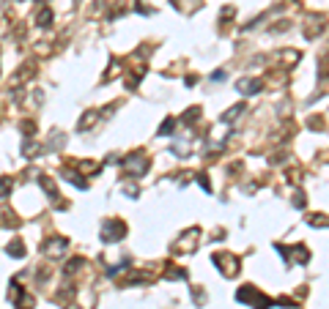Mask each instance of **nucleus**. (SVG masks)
Returning <instances> with one entry per match:
<instances>
[{
  "mask_svg": "<svg viewBox=\"0 0 329 309\" xmlns=\"http://www.w3.org/2000/svg\"><path fill=\"white\" fill-rule=\"evenodd\" d=\"M148 167H151V162H148V156L143 151H134L126 159H121V170H124V175H129V178H140V175H146Z\"/></svg>",
  "mask_w": 329,
  "mask_h": 309,
  "instance_id": "f257e3e1",
  "label": "nucleus"
},
{
  "mask_svg": "<svg viewBox=\"0 0 329 309\" xmlns=\"http://www.w3.org/2000/svg\"><path fill=\"white\" fill-rule=\"evenodd\" d=\"M99 235H102V241L105 244H115V241H121L126 235V225L121 219H105L102 222V227H99Z\"/></svg>",
  "mask_w": 329,
  "mask_h": 309,
  "instance_id": "f03ea898",
  "label": "nucleus"
},
{
  "mask_svg": "<svg viewBox=\"0 0 329 309\" xmlns=\"http://www.w3.org/2000/svg\"><path fill=\"white\" fill-rule=\"evenodd\" d=\"M214 266L219 268V274L222 276H239L241 266H239V257L231 252H217L214 254Z\"/></svg>",
  "mask_w": 329,
  "mask_h": 309,
  "instance_id": "7ed1b4c3",
  "label": "nucleus"
},
{
  "mask_svg": "<svg viewBox=\"0 0 329 309\" xmlns=\"http://www.w3.org/2000/svg\"><path fill=\"white\" fill-rule=\"evenodd\" d=\"M236 301H250V304H255V309H269L272 307V298H266V295L258 293L255 288H241L236 293Z\"/></svg>",
  "mask_w": 329,
  "mask_h": 309,
  "instance_id": "20e7f679",
  "label": "nucleus"
},
{
  "mask_svg": "<svg viewBox=\"0 0 329 309\" xmlns=\"http://www.w3.org/2000/svg\"><path fill=\"white\" fill-rule=\"evenodd\" d=\"M197 238H200V227H189L187 233L178 238V244H173V252H195L197 249Z\"/></svg>",
  "mask_w": 329,
  "mask_h": 309,
  "instance_id": "39448f33",
  "label": "nucleus"
},
{
  "mask_svg": "<svg viewBox=\"0 0 329 309\" xmlns=\"http://www.w3.org/2000/svg\"><path fill=\"white\" fill-rule=\"evenodd\" d=\"M66 249H69V241L63 238V235H52V238H47L42 244V252L47 254V257H61Z\"/></svg>",
  "mask_w": 329,
  "mask_h": 309,
  "instance_id": "423d86ee",
  "label": "nucleus"
},
{
  "mask_svg": "<svg viewBox=\"0 0 329 309\" xmlns=\"http://www.w3.org/2000/svg\"><path fill=\"white\" fill-rule=\"evenodd\" d=\"M33 77H36V63H33V61H25L20 69L11 74V85H14V88H22V85L30 82Z\"/></svg>",
  "mask_w": 329,
  "mask_h": 309,
  "instance_id": "0eeeda50",
  "label": "nucleus"
},
{
  "mask_svg": "<svg viewBox=\"0 0 329 309\" xmlns=\"http://www.w3.org/2000/svg\"><path fill=\"white\" fill-rule=\"evenodd\" d=\"M33 178H36V184H39V186L44 189V194H47V200H49V203H58L61 192H58L55 181H52V178H47V175H44V172H39V170L33 172Z\"/></svg>",
  "mask_w": 329,
  "mask_h": 309,
  "instance_id": "6e6552de",
  "label": "nucleus"
},
{
  "mask_svg": "<svg viewBox=\"0 0 329 309\" xmlns=\"http://www.w3.org/2000/svg\"><path fill=\"white\" fill-rule=\"evenodd\" d=\"M324 28H327V25H324V17H307V22H305V30H302V33H305V39H307V41H315V39H318V36L324 33Z\"/></svg>",
  "mask_w": 329,
  "mask_h": 309,
  "instance_id": "1a4fd4ad",
  "label": "nucleus"
},
{
  "mask_svg": "<svg viewBox=\"0 0 329 309\" xmlns=\"http://www.w3.org/2000/svg\"><path fill=\"white\" fill-rule=\"evenodd\" d=\"M8 298H14V304H17L20 309H33V304H36L33 295H28L25 290L20 288V285H17V282L11 285V288H8Z\"/></svg>",
  "mask_w": 329,
  "mask_h": 309,
  "instance_id": "9d476101",
  "label": "nucleus"
},
{
  "mask_svg": "<svg viewBox=\"0 0 329 309\" xmlns=\"http://www.w3.org/2000/svg\"><path fill=\"white\" fill-rule=\"evenodd\" d=\"M261 88H263V82L261 80H250V77H241L236 82V90L241 96H255V93H261Z\"/></svg>",
  "mask_w": 329,
  "mask_h": 309,
  "instance_id": "9b49d317",
  "label": "nucleus"
},
{
  "mask_svg": "<svg viewBox=\"0 0 329 309\" xmlns=\"http://www.w3.org/2000/svg\"><path fill=\"white\" fill-rule=\"evenodd\" d=\"M274 58H277V61L285 66V69H291V66H296V63L302 61V55L296 52V49H280V52H277Z\"/></svg>",
  "mask_w": 329,
  "mask_h": 309,
  "instance_id": "f8f14e48",
  "label": "nucleus"
},
{
  "mask_svg": "<svg viewBox=\"0 0 329 309\" xmlns=\"http://www.w3.org/2000/svg\"><path fill=\"white\" fill-rule=\"evenodd\" d=\"M93 124H99V110H85L83 118L77 121V131H88Z\"/></svg>",
  "mask_w": 329,
  "mask_h": 309,
  "instance_id": "ddd939ff",
  "label": "nucleus"
},
{
  "mask_svg": "<svg viewBox=\"0 0 329 309\" xmlns=\"http://www.w3.org/2000/svg\"><path fill=\"white\" fill-rule=\"evenodd\" d=\"M42 151H44V148H42V145H39V143H36V140H25V143H22V156H25V159H36V156H42Z\"/></svg>",
  "mask_w": 329,
  "mask_h": 309,
  "instance_id": "4468645a",
  "label": "nucleus"
},
{
  "mask_svg": "<svg viewBox=\"0 0 329 309\" xmlns=\"http://www.w3.org/2000/svg\"><path fill=\"white\" fill-rule=\"evenodd\" d=\"M52 20H55V14H52V8H47V6H42L39 8V14H36V25H39V28H49V25H52Z\"/></svg>",
  "mask_w": 329,
  "mask_h": 309,
  "instance_id": "2eb2a0df",
  "label": "nucleus"
},
{
  "mask_svg": "<svg viewBox=\"0 0 329 309\" xmlns=\"http://www.w3.org/2000/svg\"><path fill=\"white\" fill-rule=\"evenodd\" d=\"M244 110H247V104H244V102L233 104V107H231L228 112H222V121H225V124H233L236 118H241V115H244Z\"/></svg>",
  "mask_w": 329,
  "mask_h": 309,
  "instance_id": "dca6fc26",
  "label": "nucleus"
},
{
  "mask_svg": "<svg viewBox=\"0 0 329 309\" xmlns=\"http://www.w3.org/2000/svg\"><path fill=\"white\" fill-rule=\"evenodd\" d=\"M11 189H14V181H11V175H0V200L11 197Z\"/></svg>",
  "mask_w": 329,
  "mask_h": 309,
  "instance_id": "f3484780",
  "label": "nucleus"
},
{
  "mask_svg": "<svg viewBox=\"0 0 329 309\" xmlns=\"http://www.w3.org/2000/svg\"><path fill=\"white\" fill-rule=\"evenodd\" d=\"M6 252L11 254V257H17V260H20V257H25V244H22L20 238H14V241H11V244L6 247Z\"/></svg>",
  "mask_w": 329,
  "mask_h": 309,
  "instance_id": "a211bd4d",
  "label": "nucleus"
},
{
  "mask_svg": "<svg viewBox=\"0 0 329 309\" xmlns=\"http://www.w3.org/2000/svg\"><path fill=\"white\" fill-rule=\"evenodd\" d=\"M63 178L69 181V184H74L77 189H88V181L85 178H80L77 172H71V170H63Z\"/></svg>",
  "mask_w": 329,
  "mask_h": 309,
  "instance_id": "6ab92c4d",
  "label": "nucleus"
},
{
  "mask_svg": "<svg viewBox=\"0 0 329 309\" xmlns=\"http://www.w3.org/2000/svg\"><path fill=\"white\" fill-rule=\"evenodd\" d=\"M175 121L173 118H168V121H162V126H159V131H156V134H159V137H173L175 134Z\"/></svg>",
  "mask_w": 329,
  "mask_h": 309,
  "instance_id": "aec40b11",
  "label": "nucleus"
},
{
  "mask_svg": "<svg viewBox=\"0 0 329 309\" xmlns=\"http://www.w3.org/2000/svg\"><path fill=\"white\" fill-rule=\"evenodd\" d=\"M80 268H83V257H71V260H69V266L63 268V274H66V276H71V274H77Z\"/></svg>",
  "mask_w": 329,
  "mask_h": 309,
  "instance_id": "412c9836",
  "label": "nucleus"
},
{
  "mask_svg": "<svg viewBox=\"0 0 329 309\" xmlns=\"http://www.w3.org/2000/svg\"><path fill=\"white\" fill-rule=\"evenodd\" d=\"M197 118H200V107H189V112H184V124H195Z\"/></svg>",
  "mask_w": 329,
  "mask_h": 309,
  "instance_id": "4be33fe9",
  "label": "nucleus"
},
{
  "mask_svg": "<svg viewBox=\"0 0 329 309\" xmlns=\"http://www.w3.org/2000/svg\"><path fill=\"white\" fill-rule=\"evenodd\" d=\"M291 203H294V208H299V211H302V208L307 206V197H305V192H302V189H296V192H294V200H291Z\"/></svg>",
  "mask_w": 329,
  "mask_h": 309,
  "instance_id": "5701e85b",
  "label": "nucleus"
},
{
  "mask_svg": "<svg viewBox=\"0 0 329 309\" xmlns=\"http://www.w3.org/2000/svg\"><path fill=\"white\" fill-rule=\"evenodd\" d=\"M20 129H22V134H25V137H30V134H36V121H22Z\"/></svg>",
  "mask_w": 329,
  "mask_h": 309,
  "instance_id": "b1692460",
  "label": "nucleus"
},
{
  "mask_svg": "<svg viewBox=\"0 0 329 309\" xmlns=\"http://www.w3.org/2000/svg\"><path fill=\"white\" fill-rule=\"evenodd\" d=\"M63 145H66V137L52 131V137H49V148H63Z\"/></svg>",
  "mask_w": 329,
  "mask_h": 309,
  "instance_id": "393cba45",
  "label": "nucleus"
},
{
  "mask_svg": "<svg viewBox=\"0 0 329 309\" xmlns=\"http://www.w3.org/2000/svg\"><path fill=\"white\" fill-rule=\"evenodd\" d=\"M269 30H272V33H285V30H291V22H288V20H280L277 25H272Z\"/></svg>",
  "mask_w": 329,
  "mask_h": 309,
  "instance_id": "a878e982",
  "label": "nucleus"
},
{
  "mask_svg": "<svg viewBox=\"0 0 329 309\" xmlns=\"http://www.w3.org/2000/svg\"><path fill=\"white\" fill-rule=\"evenodd\" d=\"M307 222H310L313 227H327V216H324V213H313Z\"/></svg>",
  "mask_w": 329,
  "mask_h": 309,
  "instance_id": "bb28decb",
  "label": "nucleus"
},
{
  "mask_svg": "<svg viewBox=\"0 0 329 309\" xmlns=\"http://www.w3.org/2000/svg\"><path fill=\"white\" fill-rule=\"evenodd\" d=\"M36 52H39V55H49L52 47H49V41H36Z\"/></svg>",
  "mask_w": 329,
  "mask_h": 309,
  "instance_id": "cd10ccee",
  "label": "nucleus"
},
{
  "mask_svg": "<svg viewBox=\"0 0 329 309\" xmlns=\"http://www.w3.org/2000/svg\"><path fill=\"white\" fill-rule=\"evenodd\" d=\"M121 189H124V192L126 194H129V197H137V194H140V189H137V186H134V184H124V186H121Z\"/></svg>",
  "mask_w": 329,
  "mask_h": 309,
  "instance_id": "c85d7f7f",
  "label": "nucleus"
},
{
  "mask_svg": "<svg viewBox=\"0 0 329 309\" xmlns=\"http://www.w3.org/2000/svg\"><path fill=\"white\" fill-rule=\"evenodd\" d=\"M168 276L170 279H187V271H181V268H170Z\"/></svg>",
  "mask_w": 329,
  "mask_h": 309,
  "instance_id": "c756f323",
  "label": "nucleus"
},
{
  "mask_svg": "<svg viewBox=\"0 0 329 309\" xmlns=\"http://www.w3.org/2000/svg\"><path fill=\"white\" fill-rule=\"evenodd\" d=\"M105 8H107V3H105V0H102V3H93L91 14H102V11H105Z\"/></svg>",
  "mask_w": 329,
  "mask_h": 309,
  "instance_id": "7c9ffc66",
  "label": "nucleus"
},
{
  "mask_svg": "<svg viewBox=\"0 0 329 309\" xmlns=\"http://www.w3.org/2000/svg\"><path fill=\"white\" fill-rule=\"evenodd\" d=\"M77 167H80V170H88V172L96 170V165H93V162H77Z\"/></svg>",
  "mask_w": 329,
  "mask_h": 309,
  "instance_id": "2f4dec72",
  "label": "nucleus"
},
{
  "mask_svg": "<svg viewBox=\"0 0 329 309\" xmlns=\"http://www.w3.org/2000/svg\"><path fill=\"white\" fill-rule=\"evenodd\" d=\"M192 295H195L197 304H203V290H200V288H192Z\"/></svg>",
  "mask_w": 329,
  "mask_h": 309,
  "instance_id": "473e14b6",
  "label": "nucleus"
},
{
  "mask_svg": "<svg viewBox=\"0 0 329 309\" xmlns=\"http://www.w3.org/2000/svg\"><path fill=\"white\" fill-rule=\"evenodd\" d=\"M197 184L203 186V192H211V184H209V181L203 178V175H197Z\"/></svg>",
  "mask_w": 329,
  "mask_h": 309,
  "instance_id": "72a5a7b5",
  "label": "nucleus"
},
{
  "mask_svg": "<svg viewBox=\"0 0 329 309\" xmlns=\"http://www.w3.org/2000/svg\"><path fill=\"white\" fill-rule=\"evenodd\" d=\"M66 309H80V307H77V304H69V307H66Z\"/></svg>",
  "mask_w": 329,
  "mask_h": 309,
  "instance_id": "f704fd0d",
  "label": "nucleus"
},
{
  "mask_svg": "<svg viewBox=\"0 0 329 309\" xmlns=\"http://www.w3.org/2000/svg\"><path fill=\"white\" fill-rule=\"evenodd\" d=\"M17 3H25V0H17Z\"/></svg>",
  "mask_w": 329,
  "mask_h": 309,
  "instance_id": "c9c22d12",
  "label": "nucleus"
}]
</instances>
